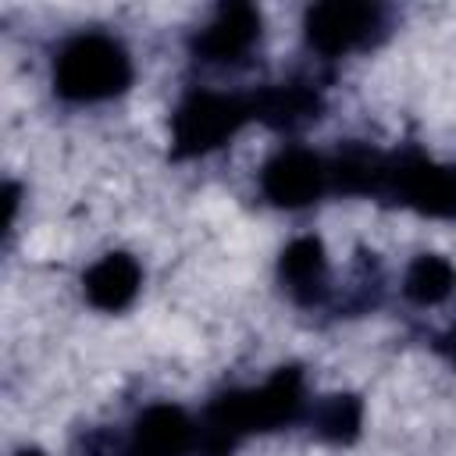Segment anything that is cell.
I'll use <instances>...</instances> for the list:
<instances>
[{"instance_id": "obj_1", "label": "cell", "mask_w": 456, "mask_h": 456, "mask_svg": "<svg viewBox=\"0 0 456 456\" xmlns=\"http://www.w3.org/2000/svg\"><path fill=\"white\" fill-rule=\"evenodd\" d=\"M303 403H306V392H303L299 367L274 370L260 388L224 392L207 406L203 420L196 424L192 456H228L242 435L292 424L303 413Z\"/></svg>"}, {"instance_id": "obj_2", "label": "cell", "mask_w": 456, "mask_h": 456, "mask_svg": "<svg viewBox=\"0 0 456 456\" xmlns=\"http://www.w3.org/2000/svg\"><path fill=\"white\" fill-rule=\"evenodd\" d=\"M132 82L128 50L100 32L71 39L53 64V89L71 103H96L125 93Z\"/></svg>"}, {"instance_id": "obj_3", "label": "cell", "mask_w": 456, "mask_h": 456, "mask_svg": "<svg viewBox=\"0 0 456 456\" xmlns=\"http://www.w3.org/2000/svg\"><path fill=\"white\" fill-rule=\"evenodd\" d=\"M253 118V103L246 96L228 93H192L171 118V153L200 157L228 142Z\"/></svg>"}, {"instance_id": "obj_4", "label": "cell", "mask_w": 456, "mask_h": 456, "mask_svg": "<svg viewBox=\"0 0 456 456\" xmlns=\"http://www.w3.org/2000/svg\"><path fill=\"white\" fill-rule=\"evenodd\" d=\"M381 196L428 217H456V167L424 160L417 153L388 157Z\"/></svg>"}, {"instance_id": "obj_5", "label": "cell", "mask_w": 456, "mask_h": 456, "mask_svg": "<svg viewBox=\"0 0 456 456\" xmlns=\"http://www.w3.org/2000/svg\"><path fill=\"white\" fill-rule=\"evenodd\" d=\"M303 25H306V43L317 53L338 57V53H349L356 46H367L385 28V14L374 4L328 0V4H314L306 11Z\"/></svg>"}, {"instance_id": "obj_6", "label": "cell", "mask_w": 456, "mask_h": 456, "mask_svg": "<svg viewBox=\"0 0 456 456\" xmlns=\"http://www.w3.org/2000/svg\"><path fill=\"white\" fill-rule=\"evenodd\" d=\"M260 189L274 207H306L328 189V164L310 150H281L264 164Z\"/></svg>"}, {"instance_id": "obj_7", "label": "cell", "mask_w": 456, "mask_h": 456, "mask_svg": "<svg viewBox=\"0 0 456 456\" xmlns=\"http://www.w3.org/2000/svg\"><path fill=\"white\" fill-rule=\"evenodd\" d=\"M256 39H260V11L249 4H221L192 39V50L210 64H228V61H242Z\"/></svg>"}, {"instance_id": "obj_8", "label": "cell", "mask_w": 456, "mask_h": 456, "mask_svg": "<svg viewBox=\"0 0 456 456\" xmlns=\"http://www.w3.org/2000/svg\"><path fill=\"white\" fill-rule=\"evenodd\" d=\"M196 424L178 406H150L135 417L132 445L139 456H192Z\"/></svg>"}, {"instance_id": "obj_9", "label": "cell", "mask_w": 456, "mask_h": 456, "mask_svg": "<svg viewBox=\"0 0 456 456\" xmlns=\"http://www.w3.org/2000/svg\"><path fill=\"white\" fill-rule=\"evenodd\" d=\"M278 274H281V285L289 289V296L296 303H303V306L317 303L324 296V289H328V260H324L321 239H314V235L292 239L281 249Z\"/></svg>"}, {"instance_id": "obj_10", "label": "cell", "mask_w": 456, "mask_h": 456, "mask_svg": "<svg viewBox=\"0 0 456 456\" xmlns=\"http://www.w3.org/2000/svg\"><path fill=\"white\" fill-rule=\"evenodd\" d=\"M139 281H142V271H139V264H135L128 253H107V256H103L100 264H93V267L86 271V278H82L89 303L100 306V310H110V314L125 310V306L135 299Z\"/></svg>"}, {"instance_id": "obj_11", "label": "cell", "mask_w": 456, "mask_h": 456, "mask_svg": "<svg viewBox=\"0 0 456 456\" xmlns=\"http://www.w3.org/2000/svg\"><path fill=\"white\" fill-rule=\"evenodd\" d=\"M249 103H253V118H260L271 128H299L321 114L317 89H310L303 82L267 86L256 96H249Z\"/></svg>"}, {"instance_id": "obj_12", "label": "cell", "mask_w": 456, "mask_h": 456, "mask_svg": "<svg viewBox=\"0 0 456 456\" xmlns=\"http://www.w3.org/2000/svg\"><path fill=\"white\" fill-rule=\"evenodd\" d=\"M310 424H314V431H317L324 442H331V445H349V442H356V435H360L363 403H360L353 392L324 395V399L314 406Z\"/></svg>"}, {"instance_id": "obj_13", "label": "cell", "mask_w": 456, "mask_h": 456, "mask_svg": "<svg viewBox=\"0 0 456 456\" xmlns=\"http://www.w3.org/2000/svg\"><path fill=\"white\" fill-rule=\"evenodd\" d=\"M452 289H456V267H452L445 256L424 253V256H417V260L406 267L403 292H406L417 306H435V303H442Z\"/></svg>"}, {"instance_id": "obj_14", "label": "cell", "mask_w": 456, "mask_h": 456, "mask_svg": "<svg viewBox=\"0 0 456 456\" xmlns=\"http://www.w3.org/2000/svg\"><path fill=\"white\" fill-rule=\"evenodd\" d=\"M435 349H438L442 360H449V363L456 367V328L445 331V335H438V338H435Z\"/></svg>"}, {"instance_id": "obj_15", "label": "cell", "mask_w": 456, "mask_h": 456, "mask_svg": "<svg viewBox=\"0 0 456 456\" xmlns=\"http://www.w3.org/2000/svg\"><path fill=\"white\" fill-rule=\"evenodd\" d=\"M18 456H43V452H39V449H21Z\"/></svg>"}, {"instance_id": "obj_16", "label": "cell", "mask_w": 456, "mask_h": 456, "mask_svg": "<svg viewBox=\"0 0 456 456\" xmlns=\"http://www.w3.org/2000/svg\"><path fill=\"white\" fill-rule=\"evenodd\" d=\"M125 456H139V452H135V449H125Z\"/></svg>"}]
</instances>
